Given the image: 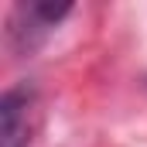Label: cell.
I'll list each match as a JSON object with an SVG mask.
<instances>
[{"label":"cell","mask_w":147,"mask_h":147,"mask_svg":"<svg viewBox=\"0 0 147 147\" xmlns=\"http://www.w3.org/2000/svg\"><path fill=\"white\" fill-rule=\"evenodd\" d=\"M31 113H34V92L28 86H14L3 92V147H28L31 140Z\"/></svg>","instance_id":"cell-1"}]
</instances>
